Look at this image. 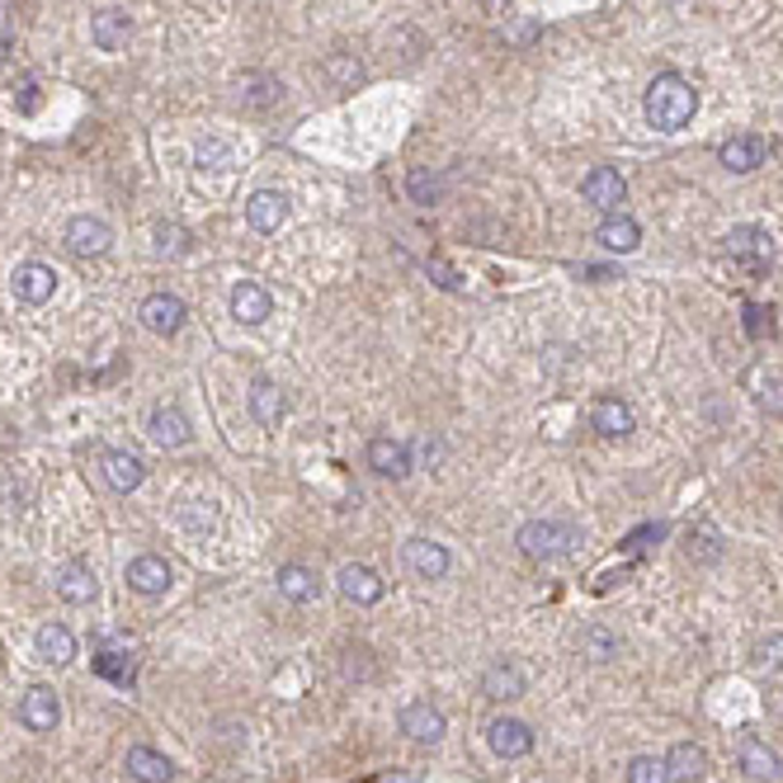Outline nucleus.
<instances>
[{"label":"nucleus","mask_w":783,"mask_h":783,"mask_svg":"<svg viewBox=\"0 0 783 783\" xmlns=\"http://www.w3.org/2000/svg\"><path fill=\"white\" fill-rule=\"evenodd\" d=\"M694 110H698V90L684 76L666 72L646 86V124L656 132H680L694 118Z\"/></svg>","instance_id":"obj_1"},{"label":"nucleus","mask_w":783,"mask_h":783,"mask_svg":"<svg viewBox=\"0 0 783 783\" xmlns=\"http://www.w3.org/2000/svg\"><path fill=\"white\" fill-rule=\"evenodd\" d=\"M576 543H580V534L562 519H529L519 529V552L534 562H557L566 552H576Z\"/></svg>","instance_id":"obj_2"},{"label":"nucleus","mask_w":783,"mask_h":783,"mask_svg":"<svg viewBox=\"0 0 783 783\" xmlns=\"http://www.w3.org/2000/svg\"><path fill=\"white\" fill-rule=\"evenodd\" d=\"M146 435H152L156 449H184V444L194 439V425H189V415L175 407V401H156V407L146 411Z\"/></svg>","instance_id":"obj_3"},{"label":"nucleus","mask_w":783,"mask_h":783,"mask_svg":"<svg viewBox=\"0 0 783 783\" xmlns=\"http://www.w3.org/2000/svg\"><path fill=\"white\" fill-rule=\"evenodd\" d=\"M124 580H128V590L132 595H142V600H161L170 590V562L166 557H156V552H142V557H132L128 562V572H124Z\"/></svg>","instance_id":"obj_4"},{"label":"nucleus","mask_w":783,"mask_h":783,"mask_svg":"<svg viewBox=\"0 0 783 783\" xmlns=\"http://www.w3.org/2000/svg\"><path fill=\"white\" fill-rule=\"evenodd\" d=\"M10 288H15L20 303L38 307L57 293V269L43 265V260H24V265H15V274H10Z\"/></svg>","instance_id":"obj_5"},{"label":"nucleus","mask_w":783,"mask_h":783,"mask_svg":"<svg viewBox=\"0 0 783 783\" xmlns=\"http://www.w3.org/2000/svg\"><path fill=\"white\" fill-rule=\"evenodd\" d=\"M580 198H586L590 208H600V213H618V204L628 198V184H624V175L618 170L595 166V170H586V180H580Z\"/></svg>","instance_id":"obj_6"},{"label":"nucleus","mask_w":783,"mask_h":783,"mask_svg":"<svg viewBox=\"0 0 783 783\" xmlns=\"http://www.w3.org/2000/svg\"><path fill=\"white\" fill-rule=\"evenodd\" d=\"M114 246V232H110V222H100V218H72L66 222V251L80 255V260H94V255H104Z\"/></svg>","instance_id":"obj_7"},{"label":"nucleus","mask_w":783,"mask_h":783,"mask_svg":"<svg viewBox=\"0 0 783 783\" xmlns=\"http://www.w3.org/2000/svg\"><path fill=\"white\" fill-rule=\"evenodd\" d=\"M20 722L29 727V732H57V722H62L57 694H52L48 684H29L20 698Z\"/></svg>","instance_id":"obj_8"},{"label":"nucleus","mask_w":783,"mask_h":783,"mask_svg":"<svg viewBox=\"0 0 783 783\" xmlns=\"http://www.w3.org/2000/svg\"><path fill=\"white\" fill-rule=\"evenodd\" d=\"M765 156H769V142L760 138V132H736V138H727L718 146V161L732 175H750V170H760L765 166Z\"/></svg>","instance_id":"obj_9"},{"label":"nucleus","mask_w":783,"mask_h":783,"mask_svg":"<svg viewBox=\"0 0 783 783\" xmlns=\"http://www.w3.org/2000/svg\"><path fill=\"white\" fill-rule=\"evenodd\" d=\"M397 727L407 732L411 741H425V746H435V741L449 732V722H444V713L429 704V698H411L407 708H401V718H397Z\"/></svg>","instance_id":"obj_10"},{"label":"nucleus","mask_w":783,"mask_h":783,"mask_svg":"<svg viewBox=\"0 0 783 783\" xmlns=\"http://www.w3.org/2000/svg\"><path fill=\"white\" fill-rule=\"evenodd\" d=\"M335 586H341V595L349 604H377L387 595V580L373 572V566H363V562H349L341 566V576H335Z\"/></svg>","instance_id":"obj_11"},{"label":"nucleus","mask_w":783,"mask_h":783,"mask_svg":"<svg viewBox=\"0 0 783 783\" xmlns=\"http://www.w3.org/2000/svg\"><path fill=\"white\" fill-rule=\"evenodd\" d=\"M486 746L501 755V760H519V755L534 750V732H529V722H519V718H496L486 727Z\"/></svg>","instance_id":"obj_12"},{"label":"nucleus","mask_w":783,"mask_h":783,"mask_svg":"<svg viewBox=\"0 0 783 783\" xmlns=\"http://www.w3.org/2000/svg\"><path fill=\"white\" fill-rule=\"evenodd\" d=\"M138 321L152 335H175L184 326V303L175 298V293H152V298H142L138 307Z\"/></svg>","instance_id":"obj_13"},{"label":"nucleus","mask_w":783,"mask_h":783,"mask_svg":"<svg viewBox=\"0 0 783 783\" xmlns=\"http://www.w3.org/2000/svg\"><path fill=\"white\" fill-rule=\"evenodd\" d=\"M407 566H411L415 580H444L453 557H449V548L444 543H435V538H411L407 543Z\"/></svg>","instance_id":"obj_14"},{"label":"nucleus","mask_w":783,"mask_h":783,"mask_svg":"<svg viewBox=\"0 0 783 783\" xmlns=\"http://www.w3.org/2000/svg\"><path fill=\"white\" fill-rule=\"evenodd\" d=\"M269 312H274V298H269L265 283L241 279L232 288V317L241 321V326H260V321H269Z\"/></svg>","instance_id":"obj_15"},{"label":"nucleus","mask_w":783,"mask_h":783,"mask_svg":"<svg viewBox=\"0 0 783 783\" xmlns=\"http://www.w3.org/2000/svg\"><path fill=\"white\" fill-rule=\"evenodd\" d=\"M246 222L255 232H279V227L288 222V194H279V189H255L246 198Z\"/></svg>","instance_id":"obj_16"},{"label":"nucleus","mask_w":783,"mask_h":783,"mask_svg":"<svg viewBox=\"0 0 783 783\" xmlns=\"http://www.w3.org/2000/svg\"><path fill=\"white\" fill-rule=\"evenodd\" d=\"M369 467L377 472V477H392V482H401L411 472V449L401 439H392V435H377L369 444Z\"/></svg>","instance_id":"obj_17"},{"label":"nucleus","mask_w":783,"mask_h":783,"mask_svg":"<svg viewBox=\"0 0 783 783\" xmlns=\"http://www.w3.org/2000/svg\"><path fill=\"white\" fill-rule=\"evenodd\" d=\"M90 38L100 52H124L132 38V15L128 10H100V15L90 20Z\"/></svg>","instance_id":"obj_18"},{"label":"nucleus","mask_w":783,"mask_h":783,"mask_svg":"<svg viewBox=\"0 0 783 783\" xmlns=\"http://www.w3.org/2000/svg\"><path fill=\"white\" fill-rule=\"evenodd\" d=\"M124 769H128L132 783H170L175 779V765L161 750H152V746H128Z\"/></svg>","instance_id":"obj_19"},{"label":"nucleus","mask_w":783,"mask_h":783,"mask_svg":"<svg viewBox=\"0 0 783 783\" xmlns=\"http://www.w3.org/2000/svg\"><path fill=\"white\" fill-rule=\"evenodd\" d=\"M590 425H595L604 439H624V435L638 429V421H632V407H628V401H618V397H600L595 407H590Z\"/></svg>","instance_id":"obj_20"},{"label":"nucleus","mask_w":783,"mask_h":783,"mask_svg":"<svg viewBox=\"0 0 783 783\" xmlns=\"http://www.w3.org/2000/svg\"><path fill=\"white\" fill-rule=\"evenodd\" d=\"M524 684H529V680H524V670L515 666V660H496V666H486V675H482V694L496 698V704L519 698Z\"/></svg>","instance_id":"obj_21"},{"label":"nucleus","mask_w":783,"mask_h":783,"mask_svg":"<svg viewBox=\"0 0 783 783\" xmlns=\"http://www.w3.org/2000/svg\"><path fill=\"white\" fill-rule=\"evenodd\" d=\"M736 760H741V769H746L750 779H760V783H774V779L783 774V765H779L774 746H769V741H760V736H746V741H741Z\"/></svg>","instance_id":"obj_22"},{"label":"nucleus","mask_w":783,"mask_h":783,"mask_svg":"<svg viewBox=\"0 0 783 783\" xmlns=\"http://www.w3.org/2000/svg\"><path fill=\"white\" fill-rule=\"evenodd\" d=\"M279 595L288 600V604H312L321 595V580L312 566H303V562H288V566H279Z\"/></svg>","instance_id":"obj_23"},{"label":"nucleus","mask_w":783,"mask_h":783,"mask_svg":"<svg viewBox=\"0 0 783 783\" xmlns=\"http://www.w3.org/2000/svg\"><path fill=\"white\" fill-rule=\"evenodd\" d=\"M104 477H110L114 491H138V486L146 482V463H142V453L110 449V453H104Z\"/></svg>","instance_id":"obj_24"},{"label":"nucleus","mask_w":783,"mask_h":783,"mask_svg":"<svg viewBox=\"0 0 783 783\" xmlns=\"http://www.w3.org/2000/svg\"><path fill=\"white\" fill-rule=\"evenodd\" d=\"M57 595L66 604H94V595H100V580H94V572L86 562H66L57 572Z\"/></svg>","instance_id":"obj_25"},{"label":"nucleus","mask_w":783,"mask_h":783,"mask_svg":"<svg viewBox=\"0 0 783 783\" xmlns=\"http://www.w3.org/2000/svg\"><path fill=\"white\" fill-rule=\"evenodd\" d=\"M34 652L38 660H48V666H66V660L76 656V638L66 624H43L34 632Z\"/></svg>","instance_id":"obj_26"},{"label":"nucleus","mask_w":783,"mask_h":783,"mask_svg":"<svg viewBox=\"0 0 783 783\" xmlns=\"http://www.w3.org/2000/svg\"><path fill=\"white\" fill-rule=\"evenodd\" d=\"M595 241H600L604 251H614V255H632V251L642 246V227L632 222V218H624V213H609V218L600 222Z\"/></svg>","instance_id":"obj_27"},{"label":"nucleus","mask_w":783,"mask_h":783,"mask_svg":"<svg viewBox=\"0 0 783 783\" xmlns=\"http://www.w3.org/2000/svg\"><path fill=\"white\" fill-rule=\"evenodd\" d=\"M727 251H732L736 260L765 265L769 255H774V241H769L765 227H732V232H727Z\"/></svg>","instance_id":"obj_28"},{"label":"nucleus","mask_w":783,"mask_h":783,"mask_svg":"<svg viewBox=\"0 0 783 783\" xmlns=\"http://www.w3.org/2000/svg\"><path fill=\"white\" fill-rule=\"evenodd\" d=\"M666 765H670V779H675V783H694V779L708 774V750L694 746V741H680V746H670Z\"/></svg>","instance_id":"obj_29"},{"label":"nucleus","mask_w":783,"mask_h":783,"mask_svg":"<svg viewBox=\"0 0 783 783\" xmlns=\"http://www.w3.org/2000/svg\"><path fill=\"white\" fill-rule=\"evenodd\" d=\"M283 411H288V401H283L279 383H269V377H255V383H251V415H255V421H260V425H279Z\"/></svg>","instance_id":"obj_30"},{"label":"nucleus","mask_w":783,"mask_h":783,"mask_svg":"<svg viewBox=\"0 0 783 783\" xmlns=\"http://www.w3.org/2000/svg\"><path fill=\"white\" fill-rule=\"evenodd\" d=\"M580 652H586L590 660H600V666H604V660H614V656H618V638H614L609 628L590 624L586 632H580Z\"/></svg>","instance_id":"obj_31"},{"label":"nucleus","mask_w":783,"mask_h":783,"mask_svg":"<svg viewBox=\"0 0 783 783\" xmlns=\"http://www.w3.org/2000/svg\"><path fill=\"white\" fill-rule=\"evenodd\" d=\"M628 783H675L666 755H638V760L628 765Z\"/></svg>","instance_id":"obj_32"},{"label":"nucleus","mask_w":783,"mask_h":783,"mask_svg":"<svg viewBox=\"0 0 783 783\" xmlns=\"http://www.w3.org/2000/svg\"><path fill=\"white\" fill-rule=\"evenodd\" d=\"M407 194L415 198V204H439V198H444V175L411 170V175H407Z\"/></svg>","instance_id":"obj_33"},{"label":"nucleus","mask_w":783,"mask_h":783,"mask_svg":"<svg viewBox=\"0 0 783 783\" xmlns=\"http://www.w3.org/2000/svg\"><path fill=\"white\" fill-rule=\"evenodd\" d=\"M755 670L769 675V680H779L783 675V632H774L769 642L755 646Z\"/></svg>","instance_id":"obj_34"},{"label":"nucleus","mask_w":783,"mask_h":783,"mask_svg":"<svg viewBox=\"0 0 783 783\" xmlns=\"http://www.w3.org/2000/svg\"><path fill=\"white\" fill-rule=\"evenodd\" d=\"M189 251V232L175 222H156V255H184Z\"/></svg>","instance_id":"obj_35"},{"label":"nucleus","mask_w":783,"mask_h":783,"mask_svg":"<svg viewBox=\"0 0 783 783\" xmlns=\"http://www.w3.org/2000/svg\"><path fill=\"white\" fill-rule=\"evenodd\" d=\"M94 666H100V675H110V680H118V684L132 680V660L124 652H100L94 656Z\"/></svg>","instance_id":"obj_36"},{"label":"nucleus","mask_w":783,"mask_h":783,"mask_svg":"<svg viewBox=\"0 0 783 783\" xmlns=\"http://www.w3.org/2000/svg\"><path fill=\"white\" fill-rule=\"evenodd\" d=\"M198 166H208V170L232 166V146L218 142V138H204V142H198Z\"/></svg>","instance_id":"obj_37"},{"label":"nucleus","mask_w":783,"mask_h":783,"mask_svg":"<svg viewBox=\"0 0 783 783\" xmlns=\"http://www.w3.org/2000/svg\"><path fill=\"white\" fill-rule=\"evenodd\" d=\"M718 552H722V543H718V534H713L708 524H704V529H698V534H690V557H698V562H713V557H718Z\"/></svg>","instance_id":"obj_38"},{"label":"nucleus","mask_w":783,"mask_h":783,"mask_svg":"<svg viewBox=\"0 0 783 783\" xmlns=\"http://www.w3.org/2000/svg\"><path fill=\"white\" fill-rule=\"evenodd\" d=\"M429 274H435V283H439V288H449V293L458 288V274H453V265H449V260H439V255H429Z\"/></svg>","instance_id":"obj_39"},{"label":"nucleus","mask_w":783,"mask_h":783,"mask_svg":"<svg viewBox=\"0 0 783 783\" xmlns=\"http://www.w3.org/2000/svg\"><path fill=\"white\" fill-rule=\"evenodd\" d=\"M5 52H10V38H5V34H0V57H5Z\"/></svg>","instance_id":"obj_40"},{"label":"nucleus","mask_w":783,"mask_h":783,"mask_svg":"<svg viewBox=\"0 0 783 783\" xmlns=\"http://www.w3.org/2000/svg\"><path fill=\"white\" fill-rule=\"evenodd\" d=\"M486 5H491V10H501V5H505V0H486Z\"/></svg>","instance_id":"obj_41"}]
</instances>
